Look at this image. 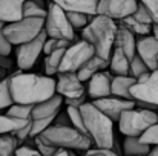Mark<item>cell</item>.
<instances>
[{"label":"cell","instance_id":"obj_1","mask_svg":"<svg viewBox=\"0 0 158 156\" xmlns=\"http://www.w3.org/2000/svg\"><path fill=\"white\" fill-rule=\"evenodd\" d=\"M9 87L14 104L35 106L52 98L57 94V80L48 75L19 70L11 75Z\"/></svg>","mask_w":158,"mask_h":156},{"label":"cell","instance_id":"obj_2","mask_svg":"<svg viewBox=\"0 0 158 156\" xmlns=\"http://www.w3.org/2000/svg\"><path fill=\"white\" fill-rule=\"evenodd\" d=\"M118 25L114 18L107 15H95L91 23L81 29V40L91 43L95 49V54L105 60H109L117 38Z\"/></svg>","mask_w":158,"mask_h":156},{"label":"cell","instance_id":"obj_3","mask_svg":"<svg viewBox=\"0 0 158 156\" xmlns=\"http://www.w3.org/2000/svg\"><path fill=\"white\" fill-rule=\"evenodd\" d=\"M80 112L83 115L88 136L91 138L92 144L97 149H114V121L107 115H105L92 101L83 104L80 107Z\"/></svg>","mask_w":158,"mask_h":156},{"label":"cell","instance_id":"obj_4","mask_svg":"<svg viewBox=\"0 0 158 156\" xmlns=\"http://www.w3.org/2000/svg\"><path fill=\"white\" fill-rule=\"evenodd\" d=\"M42 139L55 149L74 150V152H88L92 146L89 136L83 135L80 130L72 126H51L42 135Z\"/></svg>","mask_w":158,"mask_h":156},{"label":"cell","instance_id":"obj_5","mask_svg":"<svg viewBox=\"0 0 158 156\" xmlns=\"http://www.w3.org/2000/svg\"><path fill=\"white\" fill-rule=\"evenodd\" d=\"M158 122L157 110L134 107L124 110L118 119V129L124 136H141L151 126Z\"/></svg>","mask_w":158,"mask_h":156},{"label":"cell","instance_id":"obj_6","mask_svg":"<svg viewBox=\"0 0 158 156\" xmlns=\"http://www.w3.org/2000/svg\"><path fill=\"white\" fill-rule=\"evenodd\" d=\"M43 29H45V18L23 17L22 20H19L15 23L6 25L3 32H5L6 38L14 46H20V45H25V43L37 38Z\"/></svg>","mask_w":158,"mask_h":156},{"label":"cell","instance_id":"obj_7","mask_svg":"<svg viewBox=\"0 0 158 156\" xmlns=\"http://www.w3.org/2000/svg\"><path fill=\"white\" fill-rule=\"evenodd\" d=\"M45 31L48 37L57 38V40L74 42L75 38V29L72 28L66 11L54 2L48 5V15L45 18Z\"/></svg>","mask_w":158,"mask_h":156},{"label":"cell","instance_id":"obj_8","mask_svg":"<svg viewBox=\"0 0 158 156\" xmlns=\"http://www.w3.org/2000/svg\"><path fill=\"white\" fill-rule=\"evenodd\" d=\"M95 54V49L91 43L85 42V40H80V42H75L72 43L66 52L63 55V60H61V64H60V69H58V74H64V72H78Z\"/></svg>","mask_w":158,"mask_h":156},{"label":"cell","instance_id":"obj_9","mask_svg":"<svg viewBox=\"0 0 158 156\" xmlns=\"http://www.w3.org/2000/svg\"><path fill=\"white\" fill-rule=\"evenodd\" d=\"M131 97L135 103L158 107V69L141 75L131 87Z\"/></svg>","mask_w":158,"mask_h":156},{"label":"cell","instance_id":"obj_10","mask_svg":"<svg viewBox=\"0 0 158 156\" xmlns=\"http://www.w3.org/2000/svg\"><path fill=\"white\" fill-rule=\"evenodd\" d=\"M48 40V34L46 31L43 29L42 34L25 43V45H20L17 46V52H15V63H17V67L20 70H29L34 67V64L37 63L40 54H43V49H45V43Z\"/></svg>","mask_w":158,"mask_h":156},{"label":"cell","instance_id":"obj_11","mask_svg":"<svg viewBox=\"0 0 158 156\" xmlns=\"http://www.w3.org/2000/svg\"><path fill=\"white\" fill-rule=\"evenodd\" d=\"M138 8V0H98L97 14L114 20H123L132 15Z\"/></svg>","mask_w":158,"mask_h":156},{"label":"cell","instance_id":"obj_12","mask_svg":"<svg viewBox=\"0 0 158 156\" xmlns=\"http://www.w3.org/2000/svg\"><path fill=\"white\" fill-rule=\"evenodd\" d=\"M57 94L63 98H78L86 95L85 83L78 78L77 72L57 74Z\"/></svg>","mask_w":158,"mask_h":156},{"label":"cell","instance_id":"obj_13","mask_svg":"<svg viewBox=\"0 0 158 156\" xmlns=\"http://www.w3.org/2000/svg\"><path fill=\"white\" fill-rule=\"evenodd\" d=\"M92 103L95 104L105 115H107L114 122L115 121L118 122V119H120V116L124 110L137 107V103L134 100H126V98H120V97H115V95L106 97V98H102V100H95Z\"/></svg>","mask_w":158,"mask_h":156},{"label":"cell","instance_id":"obj_14","mask_svg":"<svg viewBox=\"0 0 158 156\" xmlns=\"http://www.w3.org/2000/svg\"><path fill=\"white\" fill-rule=\"evenodd\" d=\"M112 80H114V75L107 70L98 72L97 75H94L88 81V87H86L89 98L95 101V100L110 97L112 95Z\"/></svg>","mask_w":158,"mask_h":156},{"label":"cell","instance_id":"obj_15","mask_svg":"<svg viewBox=\"0 0 158 156\" xmlns=\"http://www.w3.org/2000/svg\"><path fill=\"white\" fill-rule=\"evenodd\" d=\"M137 54L144 60L151 70L158 69V40L154 35L137 38Z\"/></svg>","mask_w":158,"mask_h":156},{"label":"cell","instance_id":"obj_16","mask_svg":"<svg viewBox=\"0 0 158 156\" xmlns=\"http://www.w3.org/2000/svg\"><path fill=\"white\" fill-rule=\"evenodd\" d=\"M64 104V98L55 94L52 98L35 104L32 109V119H55L57 115L61 112Z\"/></svg>","mask_w":158,"mask_h":156},{"label":"cell","instance_id":"obj_17","mask_svg":"<svg viewBox=\"0 0 158 156\" xmlns=\"http://www.w3.org/2000/svg\"><path fill=\"white\" fill-rule=\"evenodd\" d=\"M26 0H0V20L6 25L23 18V6Z\"/></svg>","mask_w":158,"mask_h":156},{"label":"cell","instance_id":"obj_18","mask_svg":"<svg viewBox=\"0 0 158 156\" xmlns=\"http://www.w3.org/2000/svg\"><path fill=\"white\" fill-rule=\"evenodd\" d=\"M109 72L114 77H127L131 75V58L118 48H114L109 58Z\"/></svg>","mask_w":158,"mask_h":156},{"label":"cell","instance_id":"obj_19","mask_svg":"<svg viewBox=\"0 0 158 156\" xmlns=\"http://www.w3.org/2000/svg\"><path fill=\"white\" fill-rule=\"evenodd\" d=\"M124 52L129 58H134L137 54V35L134 32H131L127 28L118 25V31H117V38H115V46Z\"/></svg>","mask_w":158,"mask_h":156},{"label":"cell","instance_id":"obj_20","mask_svg":"<svg viewBox=\"0 0 158 156\" xmlns=\"http://www.w3.org/2000/svg\"><path fill=\"white\" fill-rule=\"evenodd\" d=\"M63 8L66 12H85L89 15H97L98 0H51Z\"/></svg>","mask_w":158,"mask_h":156},{"label":"cell","instance_id":"obj_21","mask_svg":"<svg viewBox=\"0 0 158 156\" xmlns=\"http://www.w3.org/2000/svg\"><path fill=\"white\" fill-rule=\"evenodd\" d=\"M106 69H109V60H105L98 55H94L77 74H78V78L83 83H88L94 75H97L98 72H103Z\"/></svg>","mask_w":158,"mask_h":156},{"label":"cell","instance_id":"obj_22","mask_svg":"<svg viewBox=\"0 0 158 156\" xmlns=\"http://www.w3.org/2000/svg\"><path fill=\"white\" fill-rule=\"evenodd\" d=\"M137 83V78L127 75V77H114L112 80V95L132 100L131 97V87Z\"/></svg>","mask_w":158,"mask_h":156},{"label":"cell","instance_id":"obj_23","mask_svg":"<svg viewBox=\"0 0 158 156\" xmlns=\"http://www.w3.org/2000/svg\"><path fill=\"white\" fill-rule=\"evenodd\" d=\"M151 146L140 141L135 136H124L123 141V153L126 156H146L151 152Z\"/></svg>","mask_w":158,"mask_h":156},{"label":"cell","instance_id":"obj_24","mask_svg":"<svg viewBox=\"0 0 158 156\" xmlns=\"http://www.w3.org/2000/svg\"><path fill=\"white\" fill-rule=\"evenodd\" d=\"M31 121V119H29ZM29 121L25 119H19L14 116H9L6 113H0V136L2 135H8V133H15L20 129H23Z\"/></svg>","mask_w":158,"mask_h":156},{"label":"cell","instance_id":"obj_25","mask_svg":"<svg viewBox=\"0 0 158 156\" xmlns=\"http://www.w3.org/2000/svg\"><path fill=\"white\" fill-rule=\"evenodd\" d=\"M120 25H121V26H124V28H127L131 32H134V34H135V35H138V37L151 35V32H152V25L140 23V22H137L132 15H129V17H126V18L120 20Z\"/></svg>","mask_w":158,"mask_h":156},{"label":"cell","instance_id":"obj_26","mask_svg":"<svg viewBox=\"0 0 158 156\" xmlns=\"http://www.w3.org/2000/svg\"><path fill=\"white\" fill-rule=\"evenodd\" d=\"M48 8H45L43 0H26L23 6V17H39L46 18Z\"/></svg>","mask_w":158,"mask_h":156},{"label":"cell","instance_id":"obj_27","mask_svg":"<svg viewBox=\"0 0 158 156\" xmlns=\"http://www.w3.org/2000/svg\"><path fill=\"white\" fill-rule=\"evenodd\" d=\"M64 52H66V49H57L52 54L46 55V58H45V72H46L48 77H54L55 74H58V69H60Z\"/></svg>","mask_w":158,"mask_h":156},{"label":"cell","instance_id":"obj_28","mask_svg":"<svg viewBox=\"0 0 158 156\" xmlns=\"http://www.w3.org/2000/svg\"><path fill=\"white\" fill-rule=\"evenodd\" d=\"M22 146V142L12 135H2L0 136V156H15L17 149Z\"/></svg>","mask_w":158,"mask_h":156},{"label":"cell","instance_id":"obj_29","mask_svg":"<svg viewBox=\"0 0 158 156\" xmlns=\"http://www.w3.org/2000/svg\"><path fill=\"white\" fill-rule=\"evenodd\" d=\"M9 81H11V77L0 80V112H3L5 109L8 110V109L14 104L12 95H11Z\"/></svg>","mask_w":158,"mask_h":156},{"label":"cell","instance_id":"obj_30","mask_svg":"<svg viewBox=\"0 0 158 156\" xmlns=\"http://www.w3.org/2000/svg\"><path fill=\"white\" fill-rule=\"evenodd\" d=\"M32 109H34V106H29V104H12L5 113L9 116L19 118V119L29 121V119H32Z\"/></svg>","mask_w":158,"mask_h":156},{"label":"cell","instance_id":"obj_31","mask_svg":"<svg viewBox=\"0 0 158 156\" xmlns=\"http://www.w3.org/2000/svg\"><path fill=\"white\" fill-rule=\"evenodd\" d=\"M66 112L71 118V124L74 129L80 130L83 135L88 136V130H86V126H85V119H83V115L80 112V107H66Z\"/></svg>","mask_w":158,"mask_h":156},{"label":"cell","instance_id":"obj_32","mask_svg":"<svg viewBox=\"0 0 158 156\" xmlns=\"http://www.w3.org/2000/svg\"><path fill=\"white\" fill-rule=\"evenodd\" d=\"M66 14L74 29H85L91 23V20L95 17V15H89L85 12H66Z\"/></svg>","mask_w":158,"mask_h":156},{"label":"cell","instance_id":"obj_33","mask_svg":"<svg viewBox=\"0 0 158 156\" xmlns=\"http://www.w3.org/2000/svg\"><path fill=\"white\" fill-rule=\"evenodd\" d=\"M148 72H151L149 66L144 63V60L138 54H135V57L131 58V77H134V78L138 80L141 75H144Z\"/></svg>","mask_w":158,"mask_h":156},{"label":"cell","instance_id":"obj_34","mask_svg":"<svg viewBox=\"0 0 158 156\" xmlns=\"http://www.w3.org/2000/svg\"><path fill=\"white\" fill-rule=\"evenodd\" d=\"M138 138H140L141 142H144V144H148V146H151V147L158 146V122L154 124V126H151V127H149L141 136H138Z\"/></svg>","mask_w":158,"mask_h":156},{"label":"cell","instance_id":"obj_35","mask_svg":"<svg viewBox=\"0 0 158 156\" xmlns=\"http://www.w3.org/2000/svg\"><path fill=\"white\" fill-rule=\"evenodd\" d=\"M52 124H54V119H32V129H31V136L29 138L34 139L35 136H40Z\"/></svg>","mask_w":158,"mask_h":156},{"label":"cell","instance_id":"obj_36","mask_svg":"<svg viewBox=\"0 0 158 156\" xmlns=\"http://www.w3.org/2000/svg\"><path fill=\"white\" fill-rule=\"evenodd\" d=\"M132 17H134L137 22H140V23H144V25H154V20H152L149 11L144 8V5H143L141 2H138V8H137V11L132 14Z\"/></svg>","mask_w":158,"mask_h":156},{"label":"cell","instance_id":"obj_37","mask_svg":"<svg viewBox=\"0 0 158 156\" xmlns=\"http://www.w3.org/2000/svg\"><path fill=\"white\" fill-rule=\"evenodd\" d=\"M34 144H35V149L42 153V156H54L57 153L58 149H55L52 146H49L48 142H45L42 139V136H35L34 138Z\"/></svg>","mask_w":158,"mask_h":156},{"label":"cell","instance_id":"obj_38","mask_svg":"<svg viewBox=\"0 0 158 156\" xmlns=\"http://www.w3.org/2000/svg\"><path fill=\"white\" fill-rule=\"evenodd\" d=\"M144 5V8L149 11L154 23H158V0H138Z\"/></svg>","mask_w":158,"mask_h":156},{"label":"cell","instance_id":"obj_39","mask_svg":"<svg viewBox=\"0 0 158 156\" xmlns=\"http://www.w3.org/2000/svg\"><path fill=\"white\" fill-rule=\"evenodd\" d=\"M12 46H14V45L6 38L5 32L2 31V32H0V54H2V55L9 57V55H11V52H12Z\"/></svg>","mask_w":158,"mask_h":156},{"label":"cell","instance_id":"obj_40","mask_svg":"<svg viewBox=\"0 0 158 156\" xmlns=\"http://www.w3.org/2000/svg\"><path fill=\"white\" fill-rule=\"evenodd\" d=\"M15 156H42V153L35 149V147H29V146H20L15 152Z\"/></svg>","mask_w":158,"mask_h":156},{"label":"cell","instance_id":"obj_41","mask_svg":"<svg viewBox=\"0 0 158 156\" xmlns=\"http://www.w3.org/2000/svg\"><path fill=\"white\" fill-rule=\"evenodd\" d=\"M54 126H72L68 112H60L57 115V118L54 119Z\"/></svg>","mask_w":158,"mask_h":156},{"label":"cell","instance_id":"obj_42","mask_svg":"<svg viewBox=\"0 0 158 156\" xmlns=\"http://www.w3.org/2000/svg\"><path fill=\"white\" fill-rule=\"evenodd\" d=\"M85 103H88V101H86V95L78 97V98H64L66 107H81Z\"/></svg>","mask_w":158,"mask_h":156},{"label":"cell","instance_id":"obj_43","mask_svg":"<svg viewBox=\"0 0 158 156\" xmlns=\"http://www.w3.org/2000/svg\"><path fill=\"white\" fill-rule=\"evenodd\" d=\"M57 38H51V37H48V40H46V43H45V49H43V54L45 55H49V54H52L54 51H57Z\"/></svg>","mask_w":158,"mask_h":156},{"label":"cell","instance_id":"obj_44","mask_svg":"<svg viewBox=\"0 0 158 156\" xmlns=\"http://www.w3.org/2000/svg\"><path fill=\"white\" fill-rule=\"evenodd\" d=\"M12 66H14L12 58L0 54V69H3V70H9V69H12Z\"/></svg>","mask_w":158,"mask_h":156},{"label":"cell","instance_id":"obj_45","mask_svg":"<svg viewBox=\"0 0 158 156\" xmlns=\"http://www.w3.org/2000/svg\"><path fill=\"white\" fill-rule=\"evenodd\" d=\"M83 156H103V155H102V153H98L95 149H89L88 152H85V155Z\"/></svg>","mask_w":158,"mask_h":156},{"label":"cell","instance_id":"obj_46","mask_svg":"<svg viewBox=\"0 0 158 156\" xmlns=\"http://www.w3.org/2000/svg\"><path fill=\"white\" fill-rule=\"evenodd\" d=\"M54 156H69V150H64V149H58L57 153Z\"/></svg>","mask_w":158,"mask_h":156},{"label":"cell","instance_id":"obj_47","mask_svg":"<svg viewBox=\"0 0 158 156\" xmlns=\"http://www.w3.org/2000/svg\"><path fill=\"white\" fill-rule=\"evenodd\" d=\"M152 35L158 40V23H154V25H152Z\"/></svg>","mask_w":158,"mask_h":156},{"label":"cell","instance_id":"obj_48","mask_svg":"<svg viewBox=\"0 0 158 156\" xmlns=\"http://www.w3.org/2000/svg\"><path fill=\"white\" fill-rule=\"evenodd\" d=\"M146 156H158V146L152 147V149H151V152H149Z\"/></svg>","mask_w":158,"mask_h":156},{"label":"cell","instance_id":"obj_49","mask_svg":"<svg viewBox=\"0 0 158 156\" xmlns=\"http://www.w3.org/2000/svg\"><path fill=\"white\" fill-rule=\"evenodd\" d=\"M5 26H6V23H3V22L0 20V32H2V31L5 29Z\"/></svg>","mask_w":158,"mask_h":156},{"label":"cell","instance_id":"obj_50","mask_svg":"<svg viewBox=\"0 0 158 156\" xmlns=\"http://www.w3.org/2000/svg\"><path fill=\"white\" fill-rule=\"evenodd\" d=\"M69 156H77V155H75V152H74V150H69Z\"/></svg>","mask_w":158,"mask_h":156},{"label":"cell","instance_id":"obj_51","mask_svg":"<svg viewBox=\"0 0 158 156\" xmlns=\"http://www.w3.org/2000/svg\"><path fill=\"white\" fill-rule=\"evenodd\" d=\"M157 113H158V110H157Z\"/></svg>","mask_w":158,"mask_h":156}]
</instances>
